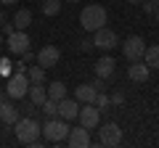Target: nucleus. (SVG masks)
I'll return each mask as SVG.
<instances>
[{
	"label": "nucleus",
	"instance_id": "9b49d317",
	"mask_svg": "<svg viewBox=\"0 0 159 148\" xmlns=\"http://www.w3.org/2000/svg\"><path fill=\"white\" fill-rule=\"evenodd\" d=\"M66 143H69L72 148H88V146H90V130H85L82 124H77V127H69Z\"/></svg>",
	"mask_w": 159,
	"mask_h": 148
},
{
	"label": "nucleus",
	"instance_id": "58836bf2",
	"mask_svg": "<svg viewBox=\"0 0 159 148\" xmlns=\"http://www.w3.org/2000/svg\"><path fill=\"white\" fill-rule=\"evenodd\" d=\"M154 3H157V6H159V0H154Z\"/></svg>",
	"mask_w": 159,
	"mask_h": 148
},
{
	"label": "nucleus",
	"instance_id": "f8f14e48",
	"mask_svg": "<svg viewBox=\"0 0 159 148\" xmlns=\"http://www.w3.org/2000/svg\"><path fill=\"white\" fill-rule=\"evenodd\" d=\"M77 114H80V101L77 98H61L58 101V116H61L64 122H74L77 119Z\"/></svg>",
	"mask_w": 159,
	"mask_h": 148
},
{
	"label": "nucleus",
	"instance_id": "72a5a7b5",
	"mask_svg": "<svg viewBox=\"0 0 159 148\" xmlns=\"http://www.w3.org/2000/svg\"><path fill=\"white\" fill-rule=\"evenodd\" d=\"M127 3H130V6H141L143 0H127Z\"/></svg>",
	"mask_w": 159,
	"mask_h": 148
},
{
	"label": "nucleus",
	"instance_id": "c756f323",
	"mask_svg": "<svg viewBox=\"0 0 159 148\" xmlns=\"http://www.w3.org/2000/svg\"><path fill=\"white\" fill-rule=\"evenodd\" d=\"M21 58H24V61H34V58H37V53H32V50H27V53H21Z\"/></svg>",
	"mask_w": 159,
	"mask_h": 148
},
{
	"label": "nucleus",
	"instance_id": "b1692460",
	"mask_svg": "<svg viewBox=\"0 0 159 148\" xmlns=\"http://www.w3.org/2000/svg\"><path fill=\"white\" fill-rule=\"evenodd\" d=\"M0 74H3V77H11L13 74V63L8 61V58H0Z\"/></svg>",
	"mask_w": 159,
	"mask_h": 148
},
{
	"label": "nucleus",
	"instance_id": "473e14b6",
	"mask_svg": "<svg viewBox=\"0 0 159 148\" xmlns=\"http://www.w3.org/2000/svg\"><path fill=\"white\" fill-rule=\"evenodd\" d=\"M6 24V11H0V27Z\"/></svg>",
	"mask_w": 159,
	"mask_h": 148
},
{
	"label": "nucleus",
	"instance_id": "2f4dec72",
	"mask_svg": "<svg viewBox=\"0 0 159 148\" xmlns=\"http://www.w3.org/2000/svg\"><path fill=\"white\" fill-rule=\"evenodd\" d=\"M3 6H13V3H19V0H0Z\"/></svg>",
	"mask_w": 159,
	"mask_h": 148
},
{
	"label": "nucleus",
	"instance_id": "0eeeda50",
	"mask_svg": "<svg viewBox=\"0 0 159 148\" xmlns=\"http://www.w3.org/2000/svg\"><path fill=\"white\" fill-rule=\"evenodd\" d=\"M98 143H101V146H119V143H122V130H119L117 122L101 124V130H98Z\"/></svg>",
	"mask_w": 159,
	"mask_h": 148
},
{
	"label": "nucleus",
	"instance_id": "412c9836",
	"mask_svg": "<svg viewBox=\"0 0 159 148\" xmlns=\"http://www.w3.org/2000/svg\"><path fill=\"white\" fill-rule=\"evenodd\" d=\"M40 11L45 13V16H58V11H61V0H43Z\"/></svg>",
	"mask_w": 159,
	"mask_h": 148
},
{
	"label": "nucleus",
	"instance_id": "9d476101",
	"mask_svg": "<svg viewBox=\"0 0 159 148\" xmlns=\"http://www.w3.org/2000/svg\"><path fill=\"white\" fill-rule=\"evenodd\" d=\"M34 61L48 72V69H53L58 61H61V50H58L56 45H43V48L37 50V58H34Z\"/></svg>",
	"mask_w": 159,
	"mask_h": 148
},
{
	"label": "nucleus",
	"instance_id": "ddd939ff",
	"mask_svg": "<svg viewBox=\"0 0 159 148\" xmlns=\"http://www.w3.org/2000/svg\"><path fill=\"white\" fill-rule=\"evenodd\" d=\"M19 116H21V108H19L16 103H11V101L0 103V122H3V124H16Z\"/></svg>",
	"mask_w": 159,
	"mask_h": 148
},
{
	"label": "nucleus",
	"instance_id": "7ed1b4c3",
	"mask_svg": "<svg viewBox=\"0 0 159 148\" xmlns=\"http://www.w3.org/2000/svg\"><path fill=\"white\" fill-rule=\"evenodd\" d=\"M40 132L45 135L48 143H61V140H66V135H69V122H64L61 116L45 119V124L40 127Z\"/></svg>",
	"mask_w": 159,
	"mask_h": 148
},
{
	"label": "nucleus",
	"instance_id": "39448f33",
	"mask_svg": "<svg viewBox=\"0 0 159 148\" xmlns=\"http://www.w3.org/2000/svg\"><path fill=\"white\" fill-rule=\"evenodd\" d=\"M29 45H32V42H29L27 29H13V32L6 37V48L13 53V56H21V53H27Z\"/></svg>",
	"mask_w": 159,
	"mask_h": 148
},
{
	"label": "nucleus",
	"instance_id": "5701e85b",
	"mask_svg": "<svg viewBox=\"0 0 159 148\" xmlns=\"http://www.w3.org/2000/svg\"><path fill=\"white\" fill-rule=\"evenodd\" d=\"M93 106H96L98 111H101V114H106V111H109V106H111V101H109L106 90H103V93H98V95H96V101H93Z\"/></svg>",
	"mask_w": 159,
	"mask_h": 148
},
{
	"label": "nucleus",
	"instance_id": "e433bc0d",
	"mask_svg": "<svg viewBox=\"0 0 159 148\" xmlns=\"http://www.w3.org/2000/svg\"><path fill=\"white\" fill-rule=\"evenodd\" d=\"M157 21H159V8H157Z\"/></svg>",
	"mask_w": 159,
	"mask_h": 148
},
{
	"label": "nucleus",
	"instance_id": "aec40b11",
	"mask_svg": "<svg viewBox=\"0 0 159 148\" xmlns=\"http://www.w3.org/2000/svg\"><path fill=\"white\" fill-rule=\"evenodd\" d=\"M40 111L45 114V119H53V116H58V103L51 101V98H45V101L40 103Z\"/></svg>",
	"mask_w": 159,
	"mask_h": 148
},
{
	"label": "nucleus",
	"instance_id": "4be33fe9",
	"mask_svg": "<svg viewBox=\"0 0 159 148\" xmlns=\"http://www.w3.org/2000/svg\"><path fill=\"white\" fill-rule=\"evenodd\" d=\"M27 77H29V82H45V69L40 66H29L27 69Z\"/></svg>",
	"mask_w": 159,
	"mask_h": 148
},
{
	"label": "nucleus",
	"instance_id": "423d86ee",
	"mask_svg": "<svg viewBox=\"0 0 159 148\" xmlns=\"http://www.w3.org/2000/svg\"><path fill=\"white\" fill-rule=\"evenodd\" d=\"M119 45V37L114 29L109 27H101L93 32V48H101V50H114V48Z\"/></svg>",
	"mask_w": 159,
	"mask_h": 148
},
{
	"label": "nucleus",
	"instance_id": "4c0bfd02",
	"mask_svg": "<svg viewBox=\"0 0 159 148\" xmlns=\"http://www.w3.org/2000/svg\"><path fill=\"white\" fill-rule=\"evenodd\" d=\"M0 45H3V34H0Z\"/></svg>",
	"mask_w": 159,
	"mask_h": 148
},
{
	"label": "nucleus",
	"instance_id": "a211bd4d",
	"mask_svg": "<svg viewBox=\"0 0 159 148\" xmlns=\"http://www.w3.org/2000/svg\"><path fill=\"white\" fill-rule=\"evenodd\" d=\"M29 24H32V11H29V8H19L16 16H13V27L16 29H27Z\"/></svg>",
	"mask_w": 159,
	"mask_h": 148
},
{
	"label": "nucleus",
	"instance_id": "393cba45",
	"mask_svg": "<svg viewBox=\"0 0 159 148\" xmlns=\"http://www.w3.org/2000/svg\"><path fill=\"white\" fill-rule=\"evenodd\" d=\"M141 6H143V11H146L148 13V16H154V13H157V3H154V0H148V3H146V0H143V3H141Z\"/></svg>",
	"mask_w": 159,
	"mask_h": 148
},
{
	"label": "nucleus",
	"instance_id": "c85d7f7f",
	"mask_svg": "<svg viewBox=\"0 0 159 148\" xmlns=\"http://www.w3.org/2000/svg\"><path fill=\"white\" fill-rule=\"evenodd\" d=\"M13 72H27V61H24V58H21V61H19V63H13Z\"/></svg>",
	"mask_w": 159,
	"mask_h": 148
},
{
	"label": "nucleus",
	"instance_id": "2eb2a0df",
	"mask_svg": "<svg viewBox=\"0 0 159 148\" xmlns=\"http://www.w3.org/2000/svg\"><path fill=\"white\" fill-rule=\"evenodd\" d=\"M114 69H117L114 58H111V56H101V58L96 61V77L109 80V77H114Z\"/></svg>",
	"mask_w": 159,
	"mask_h": 148
},
{
	"label": "nucleus",
	"instance_id": "dca6fc26",
	"mask_svg": "<svg viewBox=\"0 0 159 148\" xmlns=\"http://www.w3.org/2000/svg\"><path fill=\"white\" fill-rule=\"evenodd\" d=\"M96 95H98V90L90 85V82H85V85H77V87H74V98H77L80 103H93V101H96Z\"/></svg>",
	"mask_w": 159,
	"mask_h": 148
},
{
	"label": "nucleus",
	"instance_id": "1a4fd4ad",
	"mask_svg": "<svg viewBox=\"0 0 159 148\" xmlns=\"http://www.w3.org/2000/svg\"><path fill=\"white\" fill-rule=\"evenodd\" d=\"M77 119H80V124L85 127V130H96L98 122H101V111H98L93 103H82V106H80Z\"/></svg>",
	"mask_w": 159,
	"mask_h": 148
},
{
	"label": "nucleus",
	"instance_id": "cd10ccee",
	"mask_svg": "<svg viewBox=\"0 0 159 148\" xmlns=\"http://www.w3.org/2000/svg\"><path fill=\"white\" fill-rule=\"evenodd\" d=\"M109 101L117 103V106H122V103H125V95H122V93H111V98H109Z\"/></svg>",
	"mask_w": 159,
	"mask_h": 148
},
{
	"label": "nucleus",
	"instance_id": "7c9ffc66",
	"mask_svg": "<svg viewBox=\"0 0 159 148\" xmlns=\"http://www.w3.org/2000/svg\"><path fill=\"white\" fill-rule=\"evenodd\" d=\"M0 29H3V34H6V37H8V34H11L13 29H16V27H13V24H3V27H0Z\"/></svg>",
	"mask_w": 159,
	"mask_h": 148
},
{
	"label": "nucleus",
	"instance_id": "c9c22d12",
	"mask_svg": "<svg viewBox=\"0 0 159 148\" xmlns=\"http://www.w3.org/2000/svg\"><path fill=\"white\" fill-rule=\"evenodd\" d=\"M61 3H77V0H61Z\"/></svg>",
	"mask_w": 159,
	"mask_h": 148
},
{
	"label": "nucleus",
	"instance_id": "6ab92c4d",
	"mask_svg": "<svg viewBox=\"0 0 159 148\" xmlns=\"http://www.w3.org/2000/svg\"><path fill=\"white\" fill-rule=\"evenodd\" d=\"M45 90H48V98H51V101H61V98H66V85H64V82H51V85H48L45 87Z\"/></svg>",
	"mask_w": 159,
	"mask_h": 148
},
{
	"label": "nucleus",
	"instance_id": "20e7f679",
	"mask_svg": "<svg viewBox=\"0 0 159 148\" xmlns=\"http://www.w3.org/2000/svg\"><path fill=\"white\" fill-rule=\"evenodd\" d=\"M27 90H29V77L27 72H13L11 77H8V85H6V93L8 98H27Z\"/></svg>",
	"mask_w": 159,
	"mask_h": 148
},
{
	"label": "nucleus",
	"instance_id": "f3484780",
	"mask_svg": "<svg viewBox=\"0 0 159 148\" xmlns=\"http://www.w3.org/2000/svg\"><path fill=\"white\" fill-rule=\"evenodd\" d=\"M143 63L148 69H159V45H146L143 50Z\"/></svg>",
	"mask_w": 159,
	"mask_h": 148
},
{
	"label": "nucleus",
	"instance_id": "f03ea898",
	"mask_svg": "<svg viewBox=\"0 0 159 148\" xmlns=\"http://www.w3.org/2000/svg\"><path fill=\"white\" fill-rule=\"evenodd\" d=\"M13 127H16V130H13L16 132V140L24 143V146H32V140L40 137V124L32 119V116H19V122Z\"/></svg>",
	"mask_w": 159,
	"mask_h": 148
},
{
	"label": "nucleus",
	"instance_id": "f704fd0d",
	"mask_svg": "<svg viewBox=\"0 0 159 148\" xmlns=\"http://www.w3.org/2000/svg\"><path fill=\"white\" fill-rule=\"evenodd\" d=\"M6 98H8V93H3V90H0V103L6 101Z\"/></svg>",
	"mask_w": 159,
	"mask_h": 148
},
{
	"label": "nucleus",
	"instance_id": "a878e982",
	"mask_svg": "<svg viewBox=\"0 0 159 148\" xmlns=\"http://www.w3.org/2000/svg\"><path fill=\"white\" fill-rule=\"evenodd\" d=\"M90 85H93V87H96V90H98V93H103V90H106V80H101V77H96V80H93V82H90Z\"/></svg>",
	"mask_w": 159,
	"mask_h": 148
},
{
	"label": "nucleus",
	"instance_id": "bb28decb",
	"mask_svg": "<svg viewBox=\"0 0 159 148\" xmlns=\"http://www.w3.org/2000/svg\"><path fill=\"white\" fill-rule=\"evenodd\" d=\"M90 48H93V40H90V37H85V40H80V50H82V53H88Z\"/></svg>",
	"mask_w": 159,
	"mask_h": 148
},
{
	"label": "nucleus",
	"instance_id": "6e6552de",
	"mask_svg": "<svg viewBox=\"0 0 159 148\" xmlns=\"http://www.w3.org/2000/svg\"><path fill=\"white\" fill-rule=\"evenodd\" d=\"M143 50H146V42H143V37H138V34H130V37L122 42V53H125L127 61L143 58Z\"/></svg>",
	"mask_w": 159,
	"mask_h": 148
},
{
	"label": "nucleus",
	"instance_id": "f257e3e1",
	"mask_svg": "<svg viewBox=\"0 0 159 148\" xmlns=\"http://www.w3.org/2000/svg\"><path fill=\"white\" fill-rule=\"evenodd\" d=\"M80 24H82L85 32H96V29L106 27V8L96 6V3L85 6V8H82V13H80Z\"/></svg>",
	"mask_w": 159,
	"mask_h": 148
},
{
	"label": "nucleus",
	"instance_id": "4468645a",
	"mask_svg": "<svg viewBox=\"0 0 159 148\" xmlns=\"http://www.w3.org/2000/svg\"><path fill=\"white\" fill-rule=\"evenodd\" d=\"M148 74H151V69H148L141 58H138V61H130V66H127V77H130L133 82H146Z\"/></svg>",
	"mask_w": 159,
	"mask_h": 148
}]
</instances>
